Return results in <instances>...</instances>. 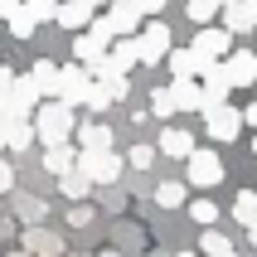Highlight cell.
I'll return each mask as SVG.
<instances>
[{"mask_svg": "<svg viewBox=\"0 0 257 257\" xmlns=\"http://www.w3.org/2000/svg\"><path fill=\"white\" fill-rule=\"evenodd\" d=\"M223 20H228V34H252V29H257V15L247 10L243 0H233V5H223Z\"/></svg>", "mask_w": 257, "mask_h": 257, "instance_id": "cell-15", "label": "cell"}, {"mask_svg": "<svg viewBox=\"0 0 257 257\" xmlns=\"http://www.w3.org/2000/svg\"><path fill=\"white\" fill-rule=\"evenodd\" d=\"M223 257H238V252H223Z\"/></svg>", "mask_w": 257, "mask_h": 257, "instance_id": "cell-46", "label": "cell"}, {"mask_svg": "<svg viewBox=\"0 0 257 257\" xmlns=\"http://www.w3.org/2000/svg\"><path fill=\"white\" fill-rule=\"evenodd\" d=\"M92 97V78H87L83 63H73V68H58V102L63 107H78V102Z\"/></svg>", "mask_w": 257, "mask_h": 257, "instance_id": "cell-2", "label": "cell"}, {"mask_svg": "<svg viewBox=\"0 0 257 257\" xmlns=\"http://www.w3.org/2000/svg\"><path fill=\"white\" fill-rule=\"evenodd\" d=\"M15 15H25V0H0V20H15Z\"/></svg>", "mask_w": 257, "mask_h": 257, "instance_id": "cell-32", "label": "cell"}, {"mask_svg": "<svg viewBox=\"0 0 257 257\" xmlns=\"http://www.w3.org/2000/svg\"><path fill=\"white\" fill-rule=\"evenodd\" d=\"M25 10L34 20H58V0H25Z\"/></svg>", "mask_w": 257, "mask_h": 257, "instance_id": "cell-28", "label": "cell"}, {"mask_svg": "<svg viewBox=\"0 0 257 257\" xmlns=\"http://www.w3.org/2000/svg\"><path fill=\"white\" fill-rule=\"evenodd\" d=\"M78 141H83V151H112V131L102 126V121H87L78 131Z\"/></svg>", "mask_w": 257, "mask_h": 257, "instance_id": "cell-19", "label": "cell"}, {"mask_svg": "<svg viewBox=\"0 0 257 257\" xmlns=\"http://www.w3.org/2000/svg\"><path fill=\"white\" fill-rule=\"evenodd\" d=\"M10 257H34V252H29V247H15V252Z\"/></svg>", "mask_w": 257, "mask_h": 257, "instance_id": "cell-40", "label": "cell"}, {"mask_svg": "<svg viewBox=\"0 0 257 257\" xmlns=\"http://www.w3.org/2000/svg\"><path fill=\"white\" fill-rule=\"evenodd\" d=\"M204 121H209V136L214 141H238V131H243V112H233L228 102L223 107H209Z\"/></svg>", "mask_w": 257, "mask_h": 257, "instance_id": "cell-5", "label": "cell"}, {"mask_svg": "<svg viewBox=\"0 0 257 257\" xmlns=\"http://www.w3.org/2000/svg\"><path fill=\"white\" fill-rule=\"evenodd\" d=\"M252 151H257V136H252Z\"/></svg>", "mask_w": 257, "mask_h": 257, "instance_id": "cell-47", "label": "cell"}, {"mask_svg": "<svg viewBox=\"0 0 257 257\" xmlns=\"http://www.w3.org/2000/svg\"><path fill=\"white\" fill-rule=\"evenodd\" d=\"M20 214H25L29 223H34V218H44V204H34V199H25V204H20Z\"/></svg>", "mask_w": 257, "mask_h": 257, "instance_id": "cell-35", "label": "cell"}, {"mask_svg": "<svg viewBox=\"0 0 257 257\" xmlns=\"http://www.w3.org/2000/svg\"><path fill=\"white\" fill-rule=\"evenodd\" d=\"M156 204H160V209H180V204H185V185H175V180H165V185L156 189Z\"/></svg>", "mask_w": 257, "mask_h": 257, "instance_id": "cell-23", "label": "cell"}, {"mask_svg": "<svg viewBox=\"0 0 257 257\" xmlns=\"http://www.w3.org/2000/svg\"><path fill=\"white\" fill-rule=\"evenodd\" d=\"M189 218H194V223H204V228H214V218H218V209L209 199H194L189 204Z\"/></svg>", "mask_w": 257, "mask_h": 257, "instance_id": "cell-25", "label": "cell"}, {"mask_svg": "<svg viewBox=\"0 0 257 257\" xmlns=\"http://www.w3.org/2000/svg\"><path fill=\"white\" fill-rule=\"evenodd\" d=\"M199 252L204 257H223V252H233V243L223 238L218 228H204V238H199Z\"/></svg>", "mask_w": 257, "mask_h": 257, "instance_id": "cell-22", "label": "cell"}, {"mask_svg": "<svg viewBox=\"0 0 257 257\" xmlns=\"http://www.w3.org/2000/svg\"><path fill=\"white\" fill-rule=\"evenodd\" d=\"M97 20V10L92 5H83V0H58V25L63 29H83Z\"/></svg>", "mask_w": 257, "mask_h": 257, "instance_id": "cell-12", "label": "cell"}, {"mask_svg": "<svg viewBox=\"0 0 257 257\" xmlns=\"http://www.w3.org/2000/svg\"><path fill=\"white\" fill-rule=\"evenodd\" d=\"M34 131H39L44 146H63L73 136V107H63V102H39V112H34Z\"/></svg>", "mask_w": 257, "mask_h": 257, "instance_id": "cell-1", "label": "cell"}, {"mask_svg": "<svg viewBox=\"0 0 257 257\" xmlns=\"http://www.w3.org/2000/svg\"><path fill=\"white\" fill-rule=\"evenodd\" d=\"M151 112H156V116H175V112H180V102H175V92H170V87H160V92H156Z\"/></svg>", "mask_w": 257, "mask_h": 257, "instance_id": "cell-26", "label": "cell"}, {"mask_svg": "<svg viewBox=\"0 0 257 257\" xmlns=\"http://www.w3.org/2000/svg\"><path fill=\"white\" fill-rule=\"evenodd\" d=\"M5 146H10V131H5V126H0V151H5Z\"/></svg>", "mask_w": 257, "mask_h": 257, "instance_id": "cell-39", "label": "cell"}, {"mask_svg": "<svg viewBox=\"0 0 257 257\" xmlns=\"http://www.w3.org/2000/svg\"><path fill=\"white\" fill-rule=\"evenodd\" d=\"M44 170H49V175H68V170H78V156L68 151V141H63V146H49V156H44Z\"/></svg>", "mask_w": 257, "mask_h": 257, "instance_id": "cell-17", "label": "cell"}, {"mask_svg": "<svg viewBox=\"0 0 257 257\" xmlns=\"http://www.w3.org/2000/svg\"><path fill=\"white\" fill-rule=\"evenodd\" d=\"M141 54H146V63H160V58H170V29L160 25V20H151V25L141 29Z\"/></svg>", "mask_w": 257, "mask_h": 257, "instance_id": "cell-8", "label": "cell"}, {"mask_svg": "<svg viewBox=\"0 0 257 257\" xmlns=\"http://www.w3.org/2000/svg\"><path fill=\"white\" fill-rule=\"evenodd\" d=\"M136 5H141V15H160L165 10V0H136Z\"/></svg>", "mask_w": 257, "mask_h": 257, "instance_id": "cell-37", "label": "cell"}, {"mask_svg": "<svg viewBox=\"0 0 257 257\" xmlns=\"http://www.w3.org/2000/svg\"><path fill=\"white\" fill-rule=\"evenodd\" d=\"M233 218H238L243 228H252V223H257V194H252V189H243V194L233 199Z\"/></svg>", "mask_w": 257, "mask_h": 257, "instance_id": "cell-20", "label": "cell"}, {"mask_svg": "<svg viewBox=\"0 0 257 257\" xmlns=\"http://www.w3.org/2000/svg\"><path fill=\"white\" fill-rule=\"evenodd\" d=\"M73 58H78V63H83V68L92 73V68L102 63V58H107V49H102V44L92 39V34H78V44H73Z\"/></svg>", "mask_w": 257, "mask_h": 257, "instance_id": "cell-16", "label": "cell"}, {"mask_svg": "<svg viewBox=\"0 0 257 257\" xmlns=\"http://www.w3.org/2000/svg\"><path fill=\"white\" fill-rule=\"evenodd\" d=\"M243 126H257V102H252V107H243Z\"/></svg>", "mask_w": 257, "mask_h": 257, "instance_id": "cell-38", "label": "cell"}, {"mask_svg": "<svg viewBox=\"0 0 257 257\" xmlns=\"http://www.w3.org/2000/svg\"><path fill=\"white\" fill-rule=\"evenodd\" d=\"M25 247H29L34 257H58V252H63V238L49 233V228H29V233H25Z\"/></svg>", "mask_w": 257, "mask_h": 257, "instance_id": "cell-14", "label": "cell"}, {"mask_svg": "<svg viewBox=\"0 0 257 257\" xmlns=\"http://www.w3.org/2000/svg\"><path fill=\"white\" fill-rule=\"evenodd\" d=\"M175 102H180V112H204V83L194 78H175Z\"/></svg>", "mask_w": 257, "mask_h": 257, "instance_id": "cell-13", "label": "cell"}, {"mask_svg": "<svg viewBox=\"0 0 257 257\" xmlns=\"http://www.w3.org/2000/svg\"><path fill=\"white\" fill-rule=\"evenodd\" d=\"M107 25L116 29V39H131L136 25H141V5H136V0H112V5H107Z\"/></svg>", "mask_w": 257, "mask_h": 257, "instance_id": "cell-7", "label": "cell"}, {"mask_svg": "<svg viewBox=\"0 0 257 257\" xmlns=\"http://www.w3.org/2000/svg\"><path fill=\"white\" fill-rule=\"evenodd\" d=\"M97 87H102V92H107V102L126 97V78H121V73H112V78H97Z\"/></svg>", "mask_w": 257, "mask_h": 257, "instance_id": "cell-27", "label": "cell"}, {"mask_svg": "<svg viewBox=\"0 0 257 257\" xmlns=\"http://www.w3.org/2000/svg\"><path fill=\"white\" fill-rule=\"evenodd\" d=\"M218 10H223L218 0H189V20H199V25H209Z\"/></svg>", "mask_w": 257, "mask_h": 257, "instance_id": "cell-24", "label": "cell"}, {"mask_svg": "<svg viewBox=\"0 0 257 257\" xmlns=\"http://www.w3.org/2000/svg\"><path fill=\"white\" fill-rule=\"evenodd\" d=\"M34 25H39V20H34V15H15V20H10V34H15V39H29V34H34Z\"/></svg>", "mask_w": 257, "mask_h": 257, "instance_id": "cell-29", "label": "cell"}, {"mask_svg": "<svg viewBox=\"0 0 257 257\" xmlns=\"http://www.w3.org/2000/svg\"><path fill=\"white\" fill-rule=\"evenodd\" d=\"M83 5H92V10H97V5H112V0H83Z\"/></svg>", "mask_w": 257, "mask_h": 257, "instance_id": "cell-41", "label": "cell"}, {"mask_svg": "<svg viewBox=\"0 0 257 257\" xmlns=\"http://www.w3.org/2000/svg\"><path fill=\"white\" fill-rule=\"evenodd\" d=\"M160 156H175V160H189L194 156V151H199V146L189 141V131H175V126H165L160 131V146H156Z\"/></svg>", "mask_w": 257, "mask_h": 257, "instance_id": "cell-10", "label": "cell"}, {"mask_svg": "<svg viewBox=\"0 0 257 257\" xmlns=\"http://www.w3.org/2000/svg\"><path fill=\"white\" fill-rule=\"evenodd\" d=\"M223 68H228V83L233 87H247L257 78V58H252V49H238V54L223 58Z\"/></svg>", "mask_w": 257, "mask_h": 257, "instance_id": "cell-9", "label": "cell"}, {"mask_svg": "<svg viewBox=\"0 0 257 257\" xmlns=\"http://www.w3.org/2000/svg\"><path fill=\"white\" fill-rule=\"evenodd\" d=\"M78 170H83L92 185H112L116 175H121V156H112V151H83V156H78Z\"/></svg>", "mask_w": 257, "mask_h": 257, "instance_id": "cell-3", "label": "cell"}, {"mask_svg": "<svg viewBox=\"0 0 257 257\" xmlns=\"http://www.w3.org/2000/svg\"><path fill=\"white\" fill-rule=\"evenodd\" d=\"M194 54H199V58H209V63L228 58V54H233V34H228V29H214V25H204L199 34H194Z\"/></svg>", "mask_w": 257, "mask_h": 257, "instance_id": "cell-4", "label": "cell"}, {"mask_svg": "<svg viewBox=\"0 0 257 257\" xmlns=\"http://www.w3.org/2000/svg\"><path fill=\"white\" fill-rule=\"evenodd\" d=\"M131 165H136V170H146V165H151V160H156V151H151V146H136V151H131Z\"/></svg>", "mask_w": 257, "mask_h": 257, "instance_id": "cell-31", "label": "cell"}, {"mask_svg": "<svg viewBox=\"0 0 257 257\" xmlns=\"http://www.w3.org/2000/svg\"><path fill=\"white\" fill-rule=\"evenodd\" d=\"M58 189H63L68 199H83L87 189H92V180H87L83 170H68V175H58Z\"/></svg>", "mask_w": 257, "mask_h": 257, "instance_id": "cell-21", "label": "cell"}, {"mask_svg": "<svg viewBox=\"0 0 257 257\" xmlns=\"http://www.w3.org/2000/svg\"><path fill=\"white\" fill-rule=\"evenodd\" d=\"M218 180H223V160H218L214 151H194V156H189V185L214 189Z\"/></svg>", "mask_w": 257, "mask_h": 257, "instance_id": "cell-6", "label": "cell"}, {"mask_svg": "<svg viewBox=\"0 0 257 257\" xmlns=\"http://www.w3.org/2000/svg\"><path fill=\"white\" fill-rule=\"evenodd\" d=\"M10 189H15V170L0 160V194H10Z\"/></svg>", "mask_w": 257, "mask_h": 257, "instance_id": "cell-34", "label": "cell"}, {"mask_svg": "<svg viewBox=\"0 0 257 257\" xmlns=\"http://www.w3.org/2000/svg\"><path fill=\"white\" fill-rule=\"evenodd\" d=\"M29 78H34V87H39V97H58V68L49 63V58H39Z\"/></svg>", "mask_w": 257, "mask_h": 257, "instance_id": "cell-18", "label": "cell"}, {"mask_svg": "<svg viewBox=\"0 0 257 257\" xmlns=\"http://www.w3.org/2000/svg\"><path fill=\"white\" fill-rule=\"evenodd\" d=\"M87 218H92V209H87V204H78V209H73V214H68V223H78V228H83Z\"/></svg>", "mask_w": 257, "mask_h": 257, "instance_id": "cell-36", "label": "cell"}, {"mask_svg": "<svg viewBox=\"0 0 257 257\" xmlns=\"http://www.w3.org/2000/svg\"><path fill=\"white\" fill-rule=\"evenodd\" d=\"M243 5H247V10H252V15H257V0H243Z\"/></svg>", "mask_w": 257, "mask_h": 257, "instance_id": "cell-43", "label": "cell"}, {"mask_svg": "<svg viewBox=\"0 0 257 257\" xmlns=\"http://www.w3.org/2000/svg\"><path fill=\"white\" fill-rule=\"evenodd\" d=\"M180 257H194V252H180Z\"/></svg>", "mask_w": 257, "mask_h": 257, "instance_id": "cell-45", "label": "cell"}, {"mask_svg": "<svg viewBox=\"0 0 257 257\" xmlns=\"http://www.w3.org/2000/svg\"><path fill=\"white\" fill-rule=\"evenodd\" d=\"M165 63L175 68V78H204V68H209V58H199L194 49H170Z\"/></svg>", "mask_w": 257, "mask_h": 257, "instance_id": "cell-11", "label": "cell"}, {"mask_svg": "<svg viewBox=\"0 0 257 257\" xmlns=\"http://www.w3.org/2000/svg\"><path fill=\"white\" fill-rule=\"evenodd\" d=\"M34 136H39V131H34V121H25V126H15V131H10V151H25V146L34 141Z\"/></svg>", "mask_w": 257, "mask_h": 257, "instance_id": "cell-30", "label": "cell"}, {"mask_svg": "<svg viewBox=\"0 0 257 257\" xmlns=\"http://www.w3.org/2000/svg\"><path fill=\"white\" fill-rule=\"evenodd\" d=\"M218 5H233V0H218Z\"/></svg>", "mask_w": 257, "mask_h": 257, "instance_id": "cell-44", "label": "cell"}, {"mask_svg": "<svg viewBox=\"0 0 257 257\" xmlns=\"http://www.w3.org/2000/svg\"><path fill=\"white\" fill-rule=\"evenodd\" d=\"M247 238H252V247H257V223H252V228H247Z\"/></svg>", "mask_w": 257, "mask_h": 257, "instance_id": "cell-42", "label": "cell"}, {"mask_svg": "<svg viewBox=\"0 0 257 257\" xmlns=\"http://www.w3.org/2000/svg\"><path fill=\"white\" fill-rule=\"evenodd\" d=\"M15 83H20V78H15L10 68H0V97H10V92H15Z\"/></svg>", "mask_w": 257, "mask_h": 257, "instance_id": "cell-33", "label": "cell"}]
</instances>
